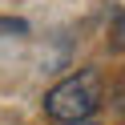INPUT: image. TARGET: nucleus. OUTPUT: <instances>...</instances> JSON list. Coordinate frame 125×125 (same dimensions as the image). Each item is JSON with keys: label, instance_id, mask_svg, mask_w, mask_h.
<instances>
[{"label": "nucleus", "instance_id": "obj_1", "mask_svg": "<svg viewBox=\"0 0 125 125\" xmlns=\"http://www.w3.org/2000/svg\"><path fill=\"white\" fill-rule=\"evenodd\" d=\"M101 97H105V85H101L97 69H85L77 77H65L61 85H52L44 93V113L61 125H77L85 117H93L101 109Z\"/></svg>", "mask_w": 125, "mask_h": 125}, {"label": "nucleus", "instance_id": "obj_2", "mask_svg": "<svg viewBox=\"0 0 125 125\" xmlns=\"http://www.w3.org/2000/svg\"><path fill=\"white\" fill-rule=\"evenodd\" d=\"M0 32H16V36H24L28 24H24V20H16V16H0Z\"/></svg>", "mask_w": 125, "mask_h": 125}, {"label": "nucleus", "instance_id": "obj_3", "mask_svg": "<svg viewBox=\"0 0 125 125\" xmlns=\"http://www.w3.org/2000/svg\"><path fill=\"white\" fill-rule=\"evenodd\" d=\"M77 125H81V121H77Z\"/></svg>", "mask_w": 125, "mask_h": 125}]
</instances>
